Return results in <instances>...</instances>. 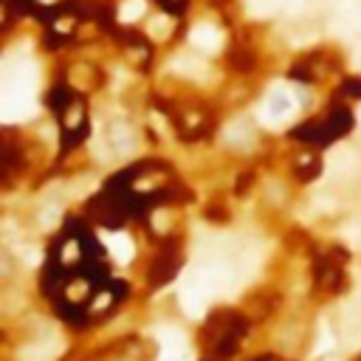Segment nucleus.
<instances>
[{
	"instance_id": "obj_1",
	"label": "nucleus",
	"mask_w": 361,
	"mask_h": 361,
	"mask_svg": "<svg viewBox=\"0 0 361 361\" xmlns=\"http://www.w3.org/2000/svg\"><path fill=\"white\" fill-rule=\"evenodd\" d=\"M181 266H184L181 246H178L175 240L164 243V246H161V254L156 257V263H152V268H150V285H152V288H161V285H167V282L178 274V268H181Z\"/></svg>"
},
{
	"instance_id": "obj_2",
	"label": "nucleus",
	"mask_w": 361,
	"mask_h": 361,
	"mask_svg": "<svg viewBox=\"0 0 361 361\" xmlns=\"http://www.w3.org/2000/svg\"><path fill=\"white\" fill-rule=\"evenodd\" d=\"M322 122H325V127H328L330 141H336V138H342V136L350 133V127H353V113H350L344 105H333L330 113H328Z\"/></svg>"
},
{
	"instance_id": "obj_3",
	"label": "nucleus",
	"mask_w": 361,
	"mask_h": 361,
	"mask_svg": "<svg viewBox=\"0 0 361 361\" xmlns=\"http://www.w3.org/2000/svg\"><path fill=\"white\" fill-rule=\"evenodd\" d=\"M294 175H296L302 184L316 181V178L322 175V159H319V156H305V159H299V164L294 167Z\"/></svg>"
},
{
	"instance_id": "obj_4",
	"label": "nucleus",
	"mask_w": 361,
	"mask_h": 361,
	"mask_svg": "<svg viewBox=\"0 0 361 361\" xmlns=\"http://www.w3.org/2000/svg\"><path fill=\"white\" fill-rule=\"evenodd\" d=\"M74 99H77V93H74L68 85H57L54 90L48 93V108H51V111H54V113L60 116V113H63V111L71 105Z\"/></svg>"
},
{
	"instance_id": "obj_5",
	"label": "nucleus",
	"mask_w": 361,
	"mask_h": 361,
	"mask_svg": "<svg viewBox=\"0 0 361 361\" xmlns=\"http://www.w3.org/2000/svg\"><path fill=\"white\" fill-rule=\"evenodd\" d=\"M342 93L350 96V99H361V79H344Z\"/></svg>"
},
{
	"instance_id": "obj_6",
	"label": "nucleus",
	"mask_w": 361,
	"mask_h": 361,
	"mask_svg": "<svg viewBox=\"0 0 361 361\" xmlns=\"http://www.w3.org/2000/svg\"><path fill=\"white\" fill-rule=\"evenodd\" d=\"M159 3L164 6V12H170V15H181L184 6H186V0H159Z\"/></svg>"
},
{
	"instance_id": "obj_7",
	"label": "nucleus",
	"mask_w": 361,
	"mask_h": 361,
	"mask_svg": "<svg viewBox=\"0 0 361 361\" xmlns=\"http://www.w3.org/2000/svg\"><path fill=\"white\" fill-rule=\"evenodd\" d=\"M251 361H282V358H280V355H271V353H268V355H257V358H251Z\"/></svg>"
},
{
	"instance_id": "obj_8",
	"label": "nucleus",
	"mask_w": 361,
	"mask_h": 361,
	"mask_svg": "<svg viewBox=\"0 0 361 361\" xmlns=\"http://www.w3.org/2000/svg\"><path fill=\"white\" fill-rule=\"evenodd\" d=\"M355 361H361V355H358V358H355Z\"/></svg>"
}]
</instances>
